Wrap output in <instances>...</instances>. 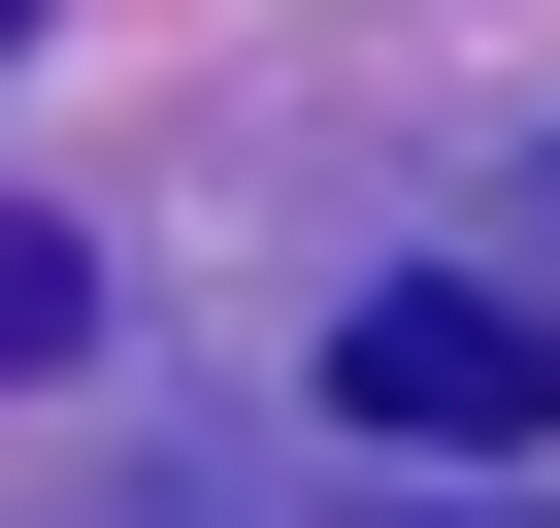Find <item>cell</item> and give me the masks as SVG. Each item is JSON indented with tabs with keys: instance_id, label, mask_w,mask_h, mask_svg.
<instances>
[{
	"instance_id": "cell-1",
	"label": "cell",
	"mask_w": 560,
	"mask_h": 528,
	"mask_svg": "<svg viewBox=\"0 0 560 528\" xmlns=\"http://www.w3.org/2000/svg\"><path fill=\"white\" fill-rule=\"evenodd\" d=\"M330 429H396V495H527L560 331L494 298V264H363V298H330Z\"/></svg>"
},
{
	"instance_id": "cell-2",
	"label": "cell",
	"mask_w": 560,
	"mask_h": 528,
	"mask_svg": "<svg viewBox=\"0 0 560 528\" xmlns=\"http://www.w3.org/2000/svg\"><path fill=\"white\" fill-rule=\"evenodd\" d=\"M0 364H67V231H0Z\"/></svg>"
},
{
	"instance_id": "cell-3",
	"label": "cell",
	"mask_w": 560,
	"mask_h": 528,
	"mask_svg": "<svg viewBox=\"0 0 560 528\" xmlns=\"http://www.w3.org/2000/svg\"><path fill=\"white\" fill-rule=\"evenodd\" d=\"M396 528H527V495H396Z\"/></svg>"
}]
</instances>
